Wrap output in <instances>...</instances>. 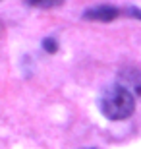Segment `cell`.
Segmentation results:
<instances>
[{"mask_svg": "<svg viewBox=\"0 0 141 149\" xmlns=\"http://www.w3.org/2000/svg\"><path fill=\"white\" fill-rule=\"evenodd\" d=\"M128 14H130V16H133V17H139V19H141V10H137L135 6H130V8H128Z\"/></svg>", "mask_w": 141, "mask_h": 149, "instance_id": "6", "label": "cell"}, {"mask_svg": "<svg viewBox=\"0 0 141 149\" xmlns=\"http://www.w3.org/2000/svg\"><path fill=\"white\" fill-rule=\"evenodd\" d=\"M118 16L120 10L116 6H95V8H89V10L83 12L85 19H95V22H104V23L116 19Z\"/></svg>", "mask_w": 141, "mask_h": 149, "instance_id": "2", "label": "cell"}, {"mask_svg": "<svg viewBox=\"0 0 141 149\" xmlns=\"http://www.w3.org/2000/svg\"><path fill=\"white\" fill-rule=\"evenodd\" d=\"M43 49L49 52V54H54L56 50H58V43H56V39L49 37V39H44L43 41Z\"/></svg>", "mask_w": 141, "mask_h": 149, "instance_id": "5", "label": "cell"}, {"mask_svg": "<svg viewBox=\"0 0 141 149\" xmlns=\"http://www.w3.org/2000/svg\"><path fill=\"white\" fill-rule=\"evenodd\" d=\"M120 85L124 89H128L133 97L141 95V72L139 70H124L120 74Z\"/></svg>", "mask_w": 141, "mask_h": 149, "instance_id": "3", "label": "cell"}, {"mask_svg": "<svg viewBox=\"0 0 141 149\" xmlns=\"http://www.w3.org/2000/svg\"><path fill=\"white\" fill-rule=\"evenodd\" d=\"M85 149H95V147H85Z\"/></svg>", "mask_w": 141, "mask_h": 149, "instance_id": "7", "label": "cell"}, {"mask_svg": "<svg viewBox=\"0 0 141 149\" xmlns=\"http://www.w3.org/2000/svg\"><path fill=\"white\" fill-rule=\"evenodd\" d=\"M25 2L35 8H54V6L62 4V0H25Z\"/></svg>", "mask_w": 141, "mask_h": 149, "instance_id": "4", "label": "cell"}, {"mask_svg": "<svg viewBox=\"0 0 141 149\" xmlns=\"http://www.w3.org/2000/svg\"><path fill=\"white\" fill-rule=\"evenodd\" d=\"M99 107L108 120H126L135 111V97L120 83H116V85H110L104 89Z\"/></svg>", "mask_w": 141, "mask_h": 149, "instance_id": "1", "label": "cell"}]
</instances>
